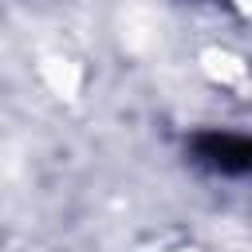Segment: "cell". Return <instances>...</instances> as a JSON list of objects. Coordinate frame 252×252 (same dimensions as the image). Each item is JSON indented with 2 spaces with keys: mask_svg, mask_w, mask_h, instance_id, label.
<instances>
[{
  "mask_svg": "<svg viewBox=\"0 0 252 252\" xmlns=\"http://www.w3.org/2000/svg\"><path fill=\"white\" fill-rule=\"evenodd\" d=\"M197 154L205 165H213L220 173H244L248 158H252L248 138H240V134H205V138H197Z\"/></svg>",
  "mask_w": 252,
  "mask_h": 252,
  "instance_id": "obj_1",
  "label": "cell"
}]
</instances>
